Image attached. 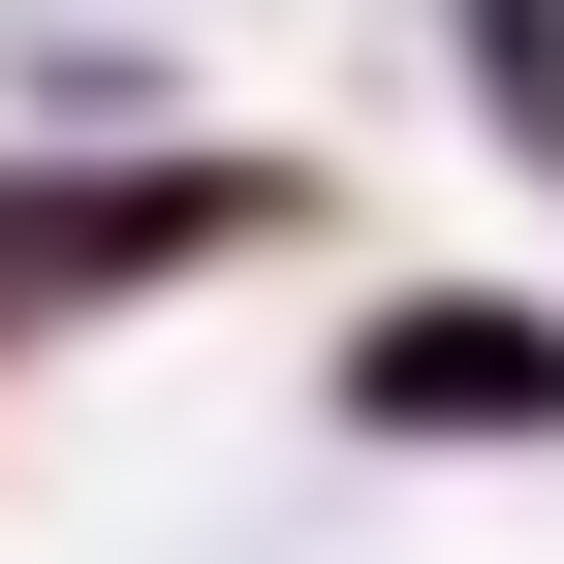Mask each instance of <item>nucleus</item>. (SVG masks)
I'll return each mask as SVG.
<instances>
[{
	"label": "nucleus",
	"instance_id": "1",
	"mask_svg": "<svg viewBox=\"0 0 564 564\" xmlns=\"http://www.w3.org/2000/svg\"><path fill=\"white\" fill-rule=\"evenodd\" d=\"M345 408H408V440H502V408H564V345H533V314H377V345H345Z\"/></svg>",
	"mask_w": 564,
	"mask_h": 564
}]
</instances>
